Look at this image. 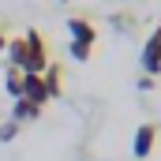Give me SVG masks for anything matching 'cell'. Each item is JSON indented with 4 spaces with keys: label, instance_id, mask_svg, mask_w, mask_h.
Instances as JSON below:
<instances>
[{
    "label": "cell",
    "instance_id": "cell-11",
    "mask_svg": "<svg viewBox=\"0 0 161 161\" xmlns=\"http://www.w3.org/2000/svg\"><path fill=\"white\" fill-rule=\"evenodd\" d=\"M90 53H94V49H90V45H75V41H71V56H75V60H90Z\"/></svg>",
    "mask_w": 161,
    "mask_h": 161
},
{
    "label": "cell",
    "instance_id": "cell-6",
    "mask_svg": "<svg viewBox=\"0 0 161 161\" xmlns=\"http://www.w3.org/2000/svg\"><path fill=\"white\" fill-rule=\"evenodd\" d=\"M23 64H26V38L19 34V38H8V68H19L23 71Z\"/></svg>",
    "mask_w": 161,
    "mask_h": 161
},
{
    "label": "cell",
    "instance_id": "cell-12",
    "mask_svg": "<svg viewBox=\"0 0 161 161\" xmlns=\"http://www.w3.org/2000/svg\"><path fill=\"white\" fill-rule=\"evenodd\" d=\"M0 49H8V38H4V30H0Z\"/></svg>",
    "mask_w": 161,
    "mask_h": 161
},
{
    "label": "cell",
    "instance_id": "cell-2",
    "mask_svg": "<svg viewBox=\"0 0 161 161\" xmlns=\"http://www.w3.org/2000/svg\"><path fill=\"white\" fill-rule=\"evenodd\" d=\"M142 71L154 79V75H161V26L146 38V45H142Z\"/></svg>",
    "mask_w": 161,
    "mask_h": 161
},
{
    "label": "cell",
    "instance_id": "cell-9",
    "mask_svg": "<svg viewBox=\"0 0 161 161\" xmlns=\"http://www.w3.org/2000/svg\"><path fill=\"white\" fill-rule=\"evenodd\" d=\"M41 79H45V90H49V97H60V68H56V64H49V68L41 71Z\"/></svg>",
    "mask_w": 161,
    "mask_h": 161
},
{
    "label": "cell",
    "instance_id": "cell-4",
    "mask_svg": "<svg viewBox=\"0 0 161 161\" xmlns=\"http://www.w3.org/2000/svg\"><path fill=\"white\" fill-rule=\"evenodd\" d=\"M154 142H158V124H139L135 142H131V154L135 158H150L154 154Z\"/></svg>",
    "mask_w": 161,
    "mask_h": 161
},
{
    "label": "cell",
    "instance_id": "cell-8",
    "mask_svg": "<svg viewBox=\"0 0 161 161\" xmlns=\"http://www.w3.org/2000/svg\"><path fill=\"white\" fill-rule=\"evenodd\" d=\"M4 86H8V94L19 101V97H23V71H19V68H8V71H4Z\"/></svg>",
    "mask_w": 161,
    "mask_h": 161
},
{
    "label": "cell",
    "instance_id": "cell-5",
    "mask_svg": "<svg viewBox=\"0 0 161 161\" xmlns=\"http://www.w3.org/2000/svg\"><path fill=\"white\" fill-rule=\"evenodd\" d=\"M23 97H26V101H34V105H45V101H49V90H45V79H41V75H23Z\"/></svg>",
    "mask_w": 161,
    "mask_h": 161
},
{
    "label": "cell",
    "instance_id": "cell-1",
    "mask_svg": "<svg viewBox=\"0 0 161 161\" xmlns=\"http://www.w3.org/2000/svg\"><path fill=\"white\" fill-rule=\"evenodd\" d=\"M26 64H23V75H41L49 68V45L38 30H26Z\"/></svg>",
    "mask_w": 161,
    "mask_h": 161
},
{
    "label": "cell",
    "instance_id": "cell-7",
    "mask_svg": "<svg viewBox=\"0 0 161 161\" xmlns=\"http://www.w3.org/2000/svg\"><path fill=\"white\" fill-rule=\"evenodd\" d=\"M41 116V109L34 105V101H26V97H19L15 101V109H11V120L15 124H23V120H38Z\"/></svg>",
    "mask_w": 161,
    "mask_h": 161
},
{
    "label": "cell",
    "instance_id": "cell-10",
    "mask_svg": "<svg viewBox=\"0 0 161 161\" xmlns=\"http://www.w3.org/2000/svg\"><path fill=\"white\" fill-rule=\"evenodd\" d=\"M15 135H19V124H15V120H8L4 127H0V142H11Z\"/></svg>",
    "mask_w": 161,
    "mask_h": 161
},
{
    "label": "cell",
    "instance_id": "cell-3",
    "mask_svg": "<svg viewBox=\"0 0 161 161\" xmlns=\"http://www.w3.org/2000/svg\"><path fill=\"white\" fill-rule=\"evenodd\" d=\"M68 34H71V41L75 45H97V26L90 23V19H82V15H75V19H68Z\"/></svg>",
    "mask_w": 161,
    "mask_h": 161
}]
</instances>
